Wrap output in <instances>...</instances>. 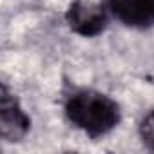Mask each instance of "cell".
Listing matches in <instances>:
<instances>
[{
	"label": "cell",
	"instance_id": "6da1fadb",
	"mask_svg": "<svg viewBox=\"0 0 154 154\" xmlns=\"http://www.w3.org/2000/svg\"><path fill=\"white\" fill-rule=\"evenodd\" d=\"M63 109L69 123L93 140L109 134L122 120L118 102L94 89L72 91L67 96Z\"/></svg>",
	"mask_w": 154,
	"mask_h": 154
},
{
	"label": "cell",
	"instance_id": "7a4b0ae2",
	"mask_svg": "<svg viewBox=\"0 0 154 154\" xmlns=\"http://www.w3.org/2000/svg\"><path fill=\"white\" fill-rule=\"evenodd\" d=\"M109 8L103 4L74 0L65 11V22L69 29L84 38H94L102 35L109 24Z\"/></svg>",
	"mask_w": 154,
	"mask_h": 154
},
{
	"label": "cell",
	"instance_id": "3957f363",
	"mask_svg": "<svg viewBox=\"0 0 154 154\" xmlns=\"http://www.w3.org/2000/svg\"><path fill=\"white\" fill-rule=\"evenodd\" d=\"M31 129V118L22 109L18 98L2 84L0 93V136L6 141H22Z\"/></svg>",
	"mask_w": 154,
	"mask_h": 154
},
{
	"label": "cell",
	"instance_id": "277c9868",
	"mask_svg": "<svg viewBox=\"0 0 154 154\" xmlns=\"http://www.w3.org/2000/svg\"><path fill=\"white\" fill-rule=\"evenodd\" d=\"M109 13L127 27H154V0H107Z\"/></svg>",
	"mask_w": 154,
	"mask_h": 154
},
{
	"label": "cell",
	"instance_id": "5b68a950",
	"mask_svg": "<svg viewBox=\"0 0 154 154\" xmlns=\"http://www.w3.org/2000/svg\"><path fill=\"white\" fill-rule=\"evenodd\" d=\"M138 132H140V138L143 141V145L150 150H154V109L149 111L141 122H140V127H138Z\"/></svg>",
	"mask_w": 154,
	"mask_h": 154
}]
</instances>
